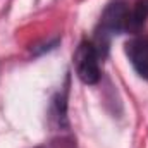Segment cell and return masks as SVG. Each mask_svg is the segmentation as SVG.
I'll return each mask as SVG.
<instances>
[{
	"label": "cell",
	"mask_w": 148,
	"mask_h": 148,
	"mask_svg": "<svg viewBox=\"0 0 148 148\" xmlns=\"http://www.w3.org/2000/svg\"><path fill=\"white\" fill-rule=\"evenodd\" d=\"M126 55L134 71L148 81V35H136L126 43Z\"/></svg>",
	"instance_id": "2"
},
{
	"label": "cell",
	"mask_w": 148,
	"mask_h": 148,
	"mask_svg": "<svg viewBox=\"0 0 148 148\" xmlns=\"http://www.w3.org/2000/svg\"><path fill=\"white\" fill-rule=\"evenodd\" d=\"M148 19V0H136L131 5L129 14V33H138Z\"/></svg>",
	"instance_id": "3"
},
{
	"label": "cell",
	"mask_w": 148,
	"mask_h": 148,
	"mask_svg": "<svg viewBox=\"0 0 148 148\" xmlns=\"http://www.w3.org/2000/svg\"><path fill=\"white\" fill-rule=\"evenodd\" d=\"M35 148H45V147H35Z\"/></svg>",
	"instance_id": "4"
},
{
	"label": "cell",
	"mask_w": 148,
	"mask_h": 148,
	"mask_svg": "<svg viewBox=\"0 0 148 148\" xmlns=\"http://www.w3.org/2000/svg\"><path fill=\"white\" fill-rule=\"evenodd\" d=\"M100 59L102 53L97 48V45L93 41L83 40L73 57V64H74V71L76 76L84 83V84H97L100 81Z\"/></svg>",
	"instance_id": "1"
}]
</instances>
